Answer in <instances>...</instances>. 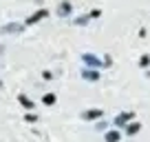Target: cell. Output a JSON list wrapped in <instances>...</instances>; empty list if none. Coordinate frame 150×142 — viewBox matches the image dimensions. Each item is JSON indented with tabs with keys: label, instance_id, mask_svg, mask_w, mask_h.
<instances>
[{
	"label": "cell",
	"instance_id": "6da1fadb",
	"mask_svg": "<svg viewBox=\"0 0 150 142\" xmlns=\"http://www.w3.org/2000/svg\"><path fill=\"white\" fill-rule=\"evenodd\" d=\"M132 118H135V111H122V113H117V115H115L112 124H115L117 129H122V127H126L128 122H132Z\"/></svg>",
	"mask_w": 150,
	"mask_h": 142
},
{
	"label": "cell",
	"instance_id": "7a4b0ae2",
	"mask_svg": "<svg viewBox=\"0 0 150 142\" xmlns=\"http://www.w3.org/2000/svg\"><path fill=\"white\" fill-rule=\"evenodd\" d=\"M82 60H84V65L91 67V69H102L104 67V60H99V58L93 56V53H82Z\"/></svg>",
	"mask_w": 150,
	"mask_h": 142
},
{
	"label": "cell",
	"instance_id": "3957f363",
	"mask_svg": "<svg viewBox=\"0 0 150 142\" xmlns=\"http://www.w3.org/2000/svg\"><path fill=\"white\" fill-rule=\"evenodd\" d=\"M71 11H73V5H71L69 0H62L60 5H57V16H60V18H69Z\"/></svg>",
	"mask_w": 150,
	"mask_h": 142
},
{
	"label": "cell",
	"instance_id": "277c9868",
	"mask_svg": "<svg viewBox=\"0 0 150 142\" xmlns=\"http://www.w3.org/2000/svg\"><path fill=\"white\" fill-rule=\"evenodd\" d=\"M82 78L88 80V82H97L99 80V71L97 69H91V67H84V69H82Z\"/></svg>",
	"mask_w": 150,
	"mask_h": 142
},
{
	"label": "cell",
	"instance_id": "5b68a950",
	"mask_svg": "<svg viewBox=\"0 0 150 142\" xmlns=\"http://www.w3.org/2000/svg\"><path fill=\"white\" fill-rule=\"evenodd\" d=\"M49 16V11L47 9H40V11H35V14H31L27 18V22H24V27H29V24H35V22H40L42 18H47Z\"/></svg>",
	"mask_w": 150,
	"mask_h": 142
},
{
	"label": "cell",
	"instance_id": "8992f818",
	"mask_svg": "<svg viewBox=\"0 0 150 142\" xmlns=\"http://www.w3.org/2000/svg\"><path fill=\"white\" fill-rule=\"evenodd\" d=\"M20 31H24V24L20 22H9L2 27V33H20Z\"/></svg>",
	"mask_w": 150,
	"mask_h": 142
},
{
	"label": "cell",
	"instance_id": "52a82bcc",
	"mask_svg": "<svg viewBox=\"0 0 150 142\" xmlns=\"http://www.w3.org/2000/svg\"><path fill=\"white\" fill-rule=\"evenodd\" d=\"M102 115H104L102 109H88V111H84V113H82V118H84V120H99Z\"/></svg>",
	"mask_w": 150,
	"mask_h": 142
},
{
	"label": "cell",
	"instance_id": "ba28073f",
	"mask_svg": "<svg viewBox=\"0 0 150 142\" xmlns=\"http://www.w3.org/2000/svg\"><path fill=\"white\" fill-rule=\"evenodd\" d=\"M18 100H20V104H22L24 109H35V104H33V100L29 98V95H24V93H20L18 95Z\"/></svg>",
	"mask_w": 150,
	"mask_h": 142
},
{
	"label": "cell",
	"instance_id": "9c48e42d",
	"mask_svg": "<svg viewBox=\"0 0 150 142\" xmlns=\"http://www.w3.org/2000/svg\"><path fill=\"white\" fill-rule=\"evenodd\" d=\"M122 140V133L117 129H112V131H106V142H119Z\"/></svg>",
	"mask_w": 150,
	"mask_h": 142
},
{
	"label": "cell",
	"instance_id": "30bf717a",
	"mask_svg": "<svg viewBox=\"0 0 150 142\" xmlns=\"http://www.w3.org/2000/svg\"><path fill=\"white\" fill-rule=\"evenodd\" d=\"M141 131V122H130V124H126V133L128 136H135V133H139Z\"/></svg>",
	"mask_w": 150,
	"mask_h": 142
},
{
	"label": "cell",
	"instance_id": "8fae6325",
	"mask_svg": "<svg viewBox=\"0 0 150 142\" xmlns=\"http://www.w3.org/2000/svg\"><path fill=\"white\" fill-rule=\"evenodd\" d=\"M88 20H91V16H88V14H86V16H80V18H75V20H73V22H75V24H77V27H82V24H86V22H88Z\"/></svg>",
	"mask_w": 150,
	"mask_h": 142
},
{
	"label": "cell",
	"instance_id": "7c38bea8",
	"mask_svg": "<svg viewBox=\"0 0 150 142\" xmlns=\"http://www.w3.org/2000/svg\"><path fill=\"white\" fill-rule=\"evenodd\" d=\"M42 102H44V104H55V93H47V95L42 98Z\"/></svg>",
	"mask_w": 150,
	"mask_h": 142
},
{
	"label": "cell",
	"instance_id": "4fadbf2b",
	"mask_svg": "<svg viewBox=\"0 0 150 142\" xmlns=\"http://www.w3.org/2000/svg\"><path fill=\"white\" fill-rule=\"evenodd\" d=\"M148 65H150V56H141L139 58V67H141V69H146Z\"/></svg>",
	"mask_w": 150,
	"mask_h": 142
},
{
	"label": "cell",
	"instance_id": "5bb4252c",
	"mask_svg": "<svg viewBox=\"0 0 150 142\" xmlns=\"http://www.w3.org/2000/svg\"><path fill=\"white\" fill-rule=\"evenodd\" d=\"M91 18H99V16H102V9H95V11H91Z\"/></svg>",
	"mask_w": 150,
	"mask_h": 142
},
{
	"label": "cell",
	"instance_id": "9a60e30c",
	"mask_svg": "<svg viewBox=\"0 0 150 142\" xmlns=\"http://www.w3.org/2000/svg\"><path fill=\"white\" fill-rule=\"evenodd\" d=\"M27 122H38V115L35 113H29L27 115Z\"/></svg>",
	"mask_w": 150,
	"mask_h": 142
},
{
	"label": "cell",
	"instance_id": "2e32d148",
	"mask_svg": "<svg viewBox=\"0 0 150 142\" xmlns=\"http://www.w3.org/2000/svg\"><path fill=\"white\" fill-rule=\"evenodd\" d=\"M42 78H44V80H51V78H53V73H51V71H44V73H42Z\"/></svg>",
	"mask_w": 150,
	"mask_h": 142
},
{
	"label": "cell",
	"instance_id": "e0dca14e",
	"mask_svg": "<svg viewBox=\"0 0 150 142\" xmlns=\"http://www.w3.org/2000/svg\"><path fill=\"white\" fill-rule=\"evenodd\" d=\"M108 127V122H97V129H99V131H102V129H106Z\"/></svg>",
	"mask_w": 150,
	"mask_h": 142
}]
</instances>
